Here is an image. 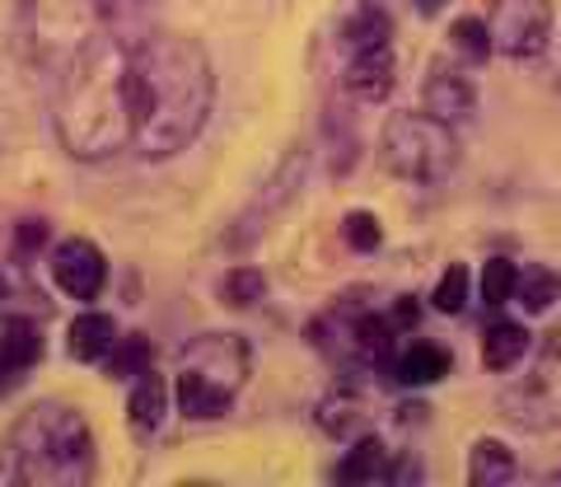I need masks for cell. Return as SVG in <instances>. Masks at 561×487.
<instances>
[{
  "label": "cell",
  "mask_w": 561,
  "mask_h": 487,
  "mask_svg": "<svg viewBox=\"0 0 561 487\" xmlns=\"http://www.w3.org/2000/svg\"><path fill=\"white\" fill-rule=\"evenodd\" d=\"M117 99L127 146L140 160H169L206 127L210 99H216L210 57L197 38H183V33H146L131 43Z\"/></svg>",
  "instance_id": "obj_1"
},
{
  "label": "cell",
  "mask_w": 561,
  "mask_h": 487,
  "mask_svg": "<svg viewBox=\"0 0 561 487\" xmlns=\"http://www.w3.org/2000/svg\"><path fill=\"white\" fill-rule=\"evenodd\" d=\"M94 478L90 422L70 404H33L0 437V483L80 487Z\"/></svg>",
  "instance_id": "obj_2"
},
{
  "label": "cell",
  "mask_w": 561,
  "mask_h": 487,
  "mask_svg": "<svg viewBox=\"0 0 561 487\" xmlns=\"http://www.w3.org/2000/svg\"><path fill=\"white\" fill-rule=\"evenodd\" d=\"M253 365V347L234 338V333H202L183 347L179 356V380H173V394H179V412L192 422H210V417H225L234 408V398L249 380Z\"/></svg>",
  "instance_id": "obj_3"
},
{
  "label": "cell",
  "mask_w": 561,
  "mask_h": 487,
  "mask_svg": "<svg viewBox=\"0 0 561 487\" xmlns=\"http://www.w3.org/2000/svg\"><path fill=\"white\" fill-rule=\"evenodd\" d=\"M140 0H24V38L43 66L57 61V71L90 47L99 33L117 29Z\"/></svg>",
  "instance_id": "obj_4"
},
{
  "label": "cell",
  "mask_w": 561,
  "mask_h": 487,
  "mask_svg": "<svg viewBox=\"0 0 561 487\" xmlns=\"http://www.w3.org/2000/svg\"><path fill=\"white\" fill-rule=\"evenodd\" d=\"M459 165L449 122L431 113H393L383 122V169L408 183H440Z\"/></svg>",
  "instance_id": "obj_5"
},
{
  "label": "cell",
  "mask_w": 561,
  "mask_h": 487,
  "mask_svg": "<svg viewBox=\"0 0 561 487\" xmlns=\"http://www.w3.org/2000/svg\"><path fill=\"white\" fill-rule=\"evenodd\" d=\"M501 408L524 431H548L561 422V328L542 338L529 375H519L511 389L501 394Z\"/></svg>",
  "instance_id": "obj_6"
},
{
  "label": "cell",
  "mask_w": 561,
  "mask_h": 487,
  "mask_svg": "<svg viewBox=\"0 0 561 487\" xmlns=\"http://www.w3.org/2000/svg\"><path fill=\"white\" fill-rule=\"evenodd\" d=\"M491 38L505 57H538L552 38V0H501Z\"/></svg>",
  "instance_id": "obj_7"
},
{
  "label": "cell",
  "mask_w": 561,
  "mask_h": 487,
  "mask_svg": "<svg viewBox=\"0 0 561 487\" xmlns=\"http://www.w3.org/2000/svg\"><path fill=\"white\" fill-rule=\"evenodd\" d=\"M51 282H57L70 301H99L103 282H108V263H103V249L90 239H61L51 249Z\"/></svg>",
  "instance_id": "obj_8"
},
{
  "label": "cell",
  "mask_w": 561,
  "mask_h": 487,
  "mask_svg": "<svg viewBox=\"0 0 561 487\" xmlns=\"http://www.w3.org/2000/svg\"><path fill=\"white\" fill-rule=\"evenodd\" d=\"M421 99H426V113L440 117V122H459L472 113V103H478V90H472V80L463 71H454L449 61H435L426 71V84H421Z\"/></svg>",
  "instance_id": "obj_9"
},
{
  "label": "cell",
  "mask_w": 561,
  "mask_h": 487,
  "mask_svg": "<svg viewBox=\"0 0 561 487\" xmlns=\"http://www.w3.org/2000/svg\"><path fill=\"white\" fill-rule=\"evenodd\" d=\"M38 356H43V333H38V324L20 319V315L0 319V380L24 375L28 365H38Z\"/></svg>",
  "instance_id": "obj_10"
},
{
  "label": "cell",
  "mask_w": 561,
  "mask_h": 487,
  "mask_svg": "<svg viewBox=\"0 0 561 487\" xmlns=\"http://www.w3.org/2000/svg\"><path fill=\"white\" fill-rule=\"evenodd\" d=\"M449 347L440 342H412V347H402V352L389 361V371L398 385H440V380L449 375Z\"/></svg>",
  "instance_id": "obj_11"
},
{
  "label": "cell",
  "mask_w": 561,
  "mask_h": 487,
  "mask_svg": "<svg viewBox=\"0 0 561 487\" xmlns=\"http://www.w3.org/2000/svg\"><path fill=\"white\" fill-rule=\"evenodd\" d=\"M113 342H117V324L103 315V309H84V315L70 319V328H66V347L76 361H103L113 352Z\"/></svg>",
  "instance_id": "obj_12"
},
{
  "label": "cell",
  "mask_w": 561,
  "mask_h": 487,
  "mask_svg": "<svg viewBox=\"0 0 561 487\" xmlns=\"http://www.w3.org/2000/svg\"><path fill=\"white\" fill-rule=\"evenodd\" d=\"M164 412H169V385H164V375L140 371L136 385H131V398H127V422H131V431L150 437V431L164 422Z\"/></svg>",
  "instance_id": "obj_13"
},
{
  "label": "cell",
  "mask_w": 561,
  "mask_h": 487,
  "mask_svg": "<svg viewBox=\"0 0 561 487\" xmlns=\"http://www.w3.org/2000/svg\"><path fill=\"white\" fill-rule=\"evenodd\" d=\"M332 478L337 483H383V478H393V460H389V450H383V441L360 437L346 450V460L332 468Z\"/></svg>",
  "instance_id": "obj_14"
},
{
  "label": "cell",
  "mask_w": 561,
  "mask_h": 487,
  "mask_svg": "<svg viewBox=\"0 0 561 487\" xmlns=\"http://www.w3.org/2000/svg\"><path fill=\"white\" fill-rule=\"evenodd\" d=\"M365 422H370V412H365L360 394H351V389H332L319 404V427L337 441H356L365 431Z\"/></svg>",
  "instance_id": "obj_15"
},
{
  "label": "cell",
  "mask_w": 561,
  "mask_h": 487,
  "mask_svg": "<svg viewBox=\"0 0 561 487\" xmlns=\"http://www.w3.org/2000/svg\"><path fill=\"white\" fill-rule=\"evenodd\" d=\"M346 84L360 99H389V90H393V52L379 47V52H360V57H351Z\"/></svg>",
  "instance_id": "obj_16"
},
{
  "label": "cell",
  "mask_w": 561,
  "mask_h": 487,
  "mask_svg": "<svg viewBox=\"0 0 561 487\" xmlns=\"http://www.w3.org/2000/svg\"><path fill=\"white\" fill-rule=\"evenodd\" d=\"M389 38H393V20H389V14H383L379 5H365V10H356V14H351V20L342 24V47L351 52V57L389 47Z\"/></svg>",
  "instance_id": "obj_17"
},
{
  "label": "cell",
  "mask_w": 561,
  "mask_h": 487,
  "mask_svg": "<svg viewBox=\"0 0 561 487\" xmlns=\"http://www.w3.org/2000/svg\"><path fill=\"white\" fill-rule=\"evenodd\" d=\"M529 352V328L524 324H491L482 338V361L486 371H515Z\"/></svg>",
  "instance_id": "obj_18"
},
{
  "label": "cell",
  "mask_w": 561,
  "mask_h": 487,
  "mask_svg": "<svg viewBox=\"0 0 561 487\" xmlns=\"http://www.w3.org/2000/svg\"><path fill=\"white\" fill-rule=\"evenodd\" d=\"M511 478H515V455L501 441L486 437V441L472 445V455H468V483L491 487V483H511Z\"/></svg>",
  "instance_id": "obj_19"
},
{
  "label": "cell",
  "mask_w": 561,
  "mask_h": 487,
  "mask_svg": "<svg viewBox=\"0 0 561 487\" xmlns=\"http://www.w3.org/2000/svg\"><path fill=\"white\" fill-rule=\"evenodd\" d=\"M150 356H154L150 338L146 333H127V338L113 342L108 356H103V371H108V380H131L140 371H150Z\"/></svg>",
  "instance_id": "obj_20"
},
{
  "label": "cell",
  "mask_w": 561,
  "mask_h": 487,
  "mask_svg": "<svg viewBox=\"0 0 561 487\" xmlns=\"http://www.w3.org/2000/svg\"><path fill=\"white\" fill-rule=\"evenodd\" d=\"M449 43H454V52H459L463 61H472V66H482V61L491 57V47H496L491 29L478 20V14H463V20H454V24H449Z\"/></svg>",
  "instance_id": "obj_21"
},
{
  "label": "cell",
  "mask_w": 561,
  "mask_h": 487,
  "mask_svg": "<svg viewBox=\"0 0 561 487\" xmlns=\"http://www.w3.org/2000/svg\"><path fill=\"white\" fill-rule=\"evenodd\" d=\"M519 305L529 309V315H542V309H552L561 301V276L552 268H529L519 276Z\"/></svg>",
  "instance_id": "obj_22"
},
{
  "label": "cell",
  "mask_w": 561,
  "mask_h": 487,
  "mask_svg": "<svg viewBox=\"0 0 561 487\" xmlns=\"http://www.w3.org/2000/svg\"><path fill=\"white\" fill-rule=\"evenodd\" d=\"M262 295H267V276H262L257 268H230L220 282V301L230 309H253Z\"/></svg>",
  "instance_id": "obj_23"
},
{
  "label": "cell",
  "mask_w": 561,
  "mask_h": 487,
  "mask_svg": "<svg viewBox=\"0 0 561 487\" xmlns=\"http://www.w3.org/2000/svg\"><path fill=\"white\" fill-rule=\"evenodd\" d=\"M515 291H519V268L511 258H491L482 268V305H505L515 301Z\"/></svg>",
  "instance_id": "obj_24"
},
{
  "label": "cell",
  "mask_w": 561,
  "mask_h": 487,
  "mask_svg": "<svg viewBox=\"0 0 561 487\" xmlns=\"http://www.w3.org/2000/svg\"><path fill=\"white\" fill-rule=\"evenodd\" d=\"M468 291H472L468 268H463V263H454V268H445V276H440V286H435L431 301H435V309H440V315H463Z\"/></svg>",
  "instance_id": "obj_25"
},
{
  "label": "cell",
  "mask_w": 561,
  "mask_h": 487,
  "mask_svg": "<svg viewBox=\"0 0 561 487\" xmlns=\"http://www.w3.org/2000/svg\"><path fill=\"white\" fill-rule=\"evenodd\" d=\"M342 239H346L356 253H375L383 235H379V220H375L370 212H351V216L342 220Z\"/></svg>",
  "instance_id": "obj_26"
},
{
  "label": "cell",
  "mask_w": 561,
  "mask_h": 487,
  "mask_svg": "<svg viewBox=\"0 0 561 487\" xmlns=\"http://www.w3.org/2000/svg\"><path fill=\"white\" fill-rule=\"evenodd\" d=\"M43 244H47V220L28 216L14 225V253H33V249H43Z\"/></svg>",
  "instance_id": "obj_27"
},
{
  "label": "cell",
  "mask_w": 561,
  "mask_h": 487,
  "mask_svg": "<svg viewBox=\"0 0 561 487\" xmlns=\"http://www.w3.org/2000/svg\"><path fill=\"white\" fill-rule=\"evenodd\" d=\"M389 319H393V328H412V324H416V301H412V295H402Z\"/></svg>",
  "instance_id": "obj_28"
},
{
  "label": "cell",
  "mask_w": 561,
  "mask_h": 487,
  "mask_svg": "<svg viewBox=\"0 0 561 487\" xmlns=\"http://www.w3.org/2000/svg\"><path fill=\"white\" fill-rule=\"evenodd\" d=\"M412 5H416V14H440L449 0H412Z\"/></svg>",
  "instance_id": "obj_29"
},
{
  "label": "cell",
  "mask_w": 561,
  "mask_h": 487,
  "mask_svg": "<svg viewBox=\"0 0 561 487\" xmlns=\"http://www.w3.org/2000/svg\"><path fill=\"white\" fill-rule=\"evenodd\" d=\"M0 301H5V282H0Z\"/></svg>",
  "instance_id": "obj_30"
},
{
  "label": "cell",
  "mask_w": 561,
  "mask_h": 487,
  "mask_svg": "<svg viewBox=\"0 0 561 487\" xmlns=\"http://www.w3.org/2000/svg\"><path fill=\"white\" fill-rule=\"evenodd\" d=\"M0 385H5V380H0Z\"/></svg>",
  "instance_id": "obj_31"
}]
</instances>
